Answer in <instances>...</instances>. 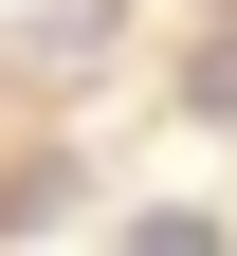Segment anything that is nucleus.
I'll list each match as a JSON object with an SVG mask.
<instances>
[{
	"mask_svg": "<svg viewBox=\"0 0 237 256\" xmlns=\"http://www.w3.org/2000/svg\"><path fill=\"white\" fill-rule=\"evenodd\" d=\"M128 256H219V220H128Z\"/></svg>",
	"mask_w": 237,
	"mask_h": 256,
	"instance_id": "obj_1",
	"label": "nucleus"
}]
</instances>
